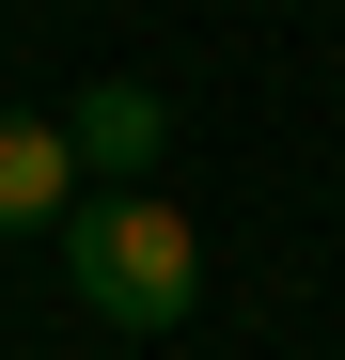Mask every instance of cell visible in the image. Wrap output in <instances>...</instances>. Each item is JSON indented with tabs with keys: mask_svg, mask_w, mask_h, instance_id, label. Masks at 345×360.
Listing matches in <instances>:
<instances>
[{
	"mask_svg": "<svg viewBox=\"0 0 345 360\" xmlns=\"http://www.w3.org/2000/svg\"><path fill=\"white\" fill-rule=\"evenodd\" d=\"M63 282H79L94 329H189V297H204V235L172 219L157 188H79V204H63Z\"/></svg>",
	"mask_w": 345,
	"mask_h": 360,
	"instance_id": "1",
	"label": "cell"
},
{
	"mask_svg": "<svg viewBox=\"0 0 345 360\" xmlns=\"http://www.w3.org/2000/svg\"><path fill=\"white\" fill-rule=\"evenodd\" d=\"M63 141H79V188H142L157 141H172V94H157V79H94V94L63 110Z\"/></svg>",
	"mask_w": 345,
	"mask_h": 360,
	"instance_id": "2",
	"label": "cell"
},
{
	"mask_svg": "<svg viewBox=\"0 0 345 360\" xmlns=\"http://www.w3.org/2000/svg\"><path fill=\"white\" fill-rule=\"evenodd\" d=\"M63 204H79L63 110H16V94H0V235H63Z\"/></svg>",
	"mask_w": 345,
	"mask_h": 360,
	"instance_id": "3",
	"label": "cell"
}]
</instances>
